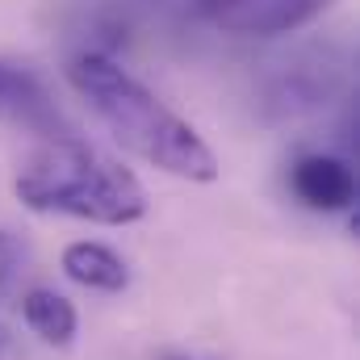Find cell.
I'll use <instances>...</instances> for the list:
<instances>
[{
    "label": "cell",
    "mask_w": 360,
    "mask_h": 360,
    "mask_svg": "<svg viewBox=\"0 0 360 360\" xmlns=\"http://www.w3.org/2000/svg\"><path fill=\"white\" fill-rule=\"evenodd\" d=\"M0 122L38 134V139H72L76 126L68 122V113L55 105V96L46 84L13 63H0Z\"/></svg>",
    "instance_id": "3"
},
{
    "label": "cell",
    "mask_w": 360,
    "mask_h": 360,
    "mask_svg": "<svg viewBox=\"0 0 360 360\" xmlns=\"http://www.w3.org/2000/svg\"><path fill=\"white\" fill-rule=\"evenodd\" d=\"M68 76H72V84L80 89V96L96 109V117L109 126V134L126 151H134L147 164H155V168H164L172 176H184V180H201L205 184V180L218 176V160L197 139V130L188 122H180L168 105H160L113 59L80 55V59H72Z\"/></svg>",
    "instance_id": "1"
},
{
    "label": "cell",
    "mask_w": 360,
    "mask_h": 360,
    "mask_svg": "<svg viewBox=\"0 0 360 360\" xmlns=\"http://www.w3.org/2000/svg\"><path fill=\"white\" fill-rule=\"evenodd\" d=\"M21 314L30 323V331L55 348H68L76 340V306L55 293V289H25L21 293Z\"/></svg>",
    "instance_id": "7"
},
{
    "label": "cell",
    "mask_w": 360,
    "mask_h": 360,
    "mask_svg": "<svg viewBox=\"0 0 360 360\" xmlns=\"http://www.w3.org/2000/svg\"><path fill=\"white\" fill-rule=\"evenodd\" d=\"M17 197L38 214H68L101 226H126L147 214V193L117 160L84 139H46L17 172Z\"/></svg>",
    "instance_id": "2"
},
{
    "label": "cell",
    "mask_w": 360,
    "mask_h": 360,
    "mask_svg": "<svg viewBox=\"0 0 360 360\" xmlns=\"http://www.w3.org/2000/svg\"><path fill=\"white\" fill-rule=\"evenodd\" d=\"M25 264H30V252H25V243H21L17 235L0 231V293H13V289H17V281L30 272Z\"/></svg>",
    "instance_id": "8"
},
{
    "label": "cell",
    "mask_w": 360,
    "mask_h": 360,
    "mask_svg": "<svg viewBox=\"0 0 360 360\" xmlns=\"http://www.w3.org/2000/svg\"><path fill=\"white\" fill-rule=\"evenodd\" d=\"M0 348H4V331H0Z\"/></svg>",
    "instance_id": "9"
},
{
    "label": "cell",
    "mask_w": 360,
    "mask_h": 360,
    "mask_svg": "<svg viewBox=\"0 0 360 360\" xmlns=\"http://www.w3.org/2000/svg\"><path fill=\"white\" fill-rule=\"evenodd\" d=\"M289 184L310 210H348L356 201V172L340 155H302L289 168Z\"/></svg>",
    "instance_id": "5"
},
{
    "label": "cell",
    "mask_w": 360,
    "mask_h": 360,
    "mask_svg": "<svg viewBox=\"0 0 360 360\" xmlns=\"http://www.w3.org/2000/svg\"><path fill=\"white\" fill-rule=\"evenodd\" d=\"M331 0H218L210 8L214 25L226 34H293L323 17Z\"/></svg>",
    "instance_id": "4"
},
{
    "label": "cell",
    "mask_w": 360,
    "mask_h": 360,
    "mask_svg": "<svg viewBox=\"0 0 360 360\" xmlns=\"http://www.w3.org/2000/svg\"><path fill=\"white\" fill-rule=\"evenodd\" d=\"M63 272L84 285V289H101V293H122L130 285V269L117 252L101 248V243H72L63 252Z\"/></svg>",
    "instance_id": "6"
}]
</instances>
